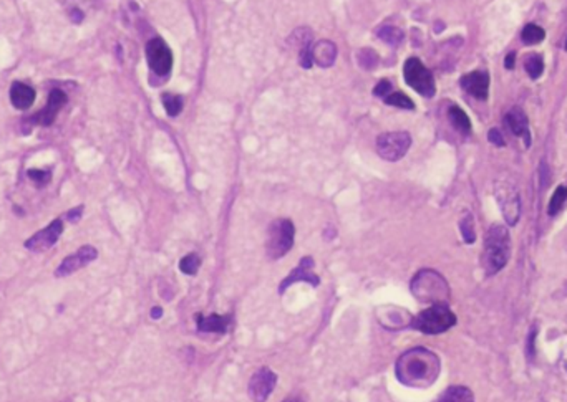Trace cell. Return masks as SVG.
<instances>
[{
    "label": "cell",
    "mask_w": 567,
    "mask_h": 402,
    "mask_svg": "<svg viewBox=\"0 0 567 402\" xmlns=\"http://www.w3.org/2000/svg\"><path fill=\"white\" fill-rule=\"evenodd\" d=\"M461 88L465 90L466 93H470L471 97H475L476 99H484L488 98L489 93V76L484 72H471L461 78Z\"/></svg>",
    "instance_id": "cell-16"
},
{
    "label": "cell",
    "mask_w": 567,
    "mask_h": 402,
    "mask_svg": "<svg viewBox=\"0 0 567 402\" xmlns=\"http://www.w3.org/2000/svg\"><path fill=\"white\" fill-rule=\"evenodd\" d=\"M196 323H197V330L201 333H217V335H224V333L229 331L231 323H233V315H209V317H204V315L197 313L196 315Z\"/></svg>",
    "instance_id": "cell-17"
},
{
    "label": "cell",
    "mask_w": 567,
    "mask_h": 402,
    "mask_svg": "<svg viewBox=\"0 0 567 402\" xmlns=\"http://www.w3.org/2000/svg\"><path fill=\"white\" fill-rule=\"evenodd\" d=\"M337 45L330 40H320L312 47V60L320 68H330L337 60Z\"/></svg>",
    "instance_id": "cell-18"
},
{
    "label": "cell",
    "mask_w": 567,
    "mask_h": 402,
    "mask_svg": "<svg viewBox=\"0 0 567 402\" xmlns=\"http://www.w3.org/2000/svg\"><path fill=\"white\" fill-rule=\"evenodd\" d=\"M436 402H475L472 392L465 386H451Z\"/></svg>",
    "instance_id": "cell-21"
},
{
    "label": "cell",
    "mask_w": 567,
    "mask_h": 402,
    "mask_svg": "<svg viewBox=\"0 0 567 402\" xmlns=\"http://www.w3.org/2000/svg\"><path fill=\"white\" fill-rule=\"evenodd\" d=\"M495 194L506 222L509 226H516L519 217H521V199H519L518 189L509 181L498 179L495 184Z\"/></svg>",
    "instance_id": "cell-8"
},
{
    "label": "cell",
    "mask_w": 567,
    "mask_h": 402,
    "mask_svg": "<svg viewBox=\"0 0 567 402\" xmlns=\"http://www.w3.org/2000/svg\"><path fill=\"white\" fill-rule=\"evenodd\" d=\"M411 146V136L406 131L384 133L377 137V153L385 161H400Z\"/></svg>",
    "instance_id": "cell-7"
},
{
    "label": "cell",
    "mask_w": 567,
    "mask_h": 402,
    "mask_svg": "<svg viewBox=\"0 0 567 402\" xmlns=\"http://www.w3.org/2000/svg\"><path fill=\"white\" fill-rule=\"evenodd\" d=\"M146 58H148L149 70L153 75L165 78L170 75L173 68V53L167 43L161 37H154L146 45Z\"/></svg>",
    "instance_id": "cell-9"
},
{
    "label": "cell",
    "mask_w": 567,
    "mask_h": 402,
    "mask_svg": "<svg viewBox=\"0 0 567 402\" xmlns=\"http://www.w3.org/2000/svg\"><path fill=\"white\" fill-rule=\"evenodd\" d=\"M161 317H163V310L160 308V306H154V308L151 310V318L158 319V318H161Z\"/></svg>",
    "instance_id": "cell-37"
},
{
    "label": "cell",
    "mask_w": 567,
    "mask_h": 402,
    "mask_svg": "<svg viewBox=\"0 0 567 402\" xmlns=\"http://www.w3.org/2000/svg\"><path fill=\"white\" fill-rule=\"evenodd\" d=\"M567 201V187L566 185H559V187L556 189V192L552 194L551 201H549V207H548V212L549 215H557L559 212L562 210V207H564Z\"/></svg>",
    "instance_id": "cell-25"
},
{
    "label": "cell",
    "mask_w": 567,
    "mask_h": 402,
    "mask_svg": "<svg viewBox=\"0 0 567 402\" xmlns=\"http://www.w3.org/2000/svg\"><path fill=\"white\" fill-rule=\"evenodd\" d=\"M377 35L381 38L385 43H390V45H398L403 40V32L400 28L392 27V25H384L377 30Z\"/></svg>",
    "instance_id": "cell-26"
},
{
    "label": "cell",
    "mask_w": 567,
    "mask_h": 402,
    "mask_svg": "<svg viewBox=\"0 0 567 402\" xmlns=\"http://www.w3.org/2000/svg\"><path fill=\"white\" fill-rule=\"evenodd\" d=\"M98 257V250L92 247V245H83L76 250L75 253L68 255V257L60 263L57 270H55V276L62 278V276H68L75 271H79L80 268L87 267L88 263H92L93 260H97Z\"/></svg>",
    "instance_id": "cell-12"
},
{
    "label": "cell",
    "mask_w": 567,
    "mask_h": 402,
    "mask_svg": "<svg viewBox=\"0 0 567 402\" xmlns=\"http://www.w3.org/2000/svg\"><path fill=\"white\" fill-rule=\"evenodd\" d=\"M70 17H72V20L75 22V24H80V22L83 20V14H81L80 10H76V8H73V10L70 12Z\"/></svg>",
    "instance_id": "cell-35"
},
{
    "label": "cell",
    "mask_w": 567,
    "mask_h": 402,
    "mask_svg": "<svg viewBox=\"0 0 567 402\" xmlns=\"http://www.w3.org/2000/svg\"><path fill=\"white\" fill-rule=\"evenodd\" d=\"M63 232V222L62 219H55L49 226L37 233H33L28 240H25V249L32 250V252H45L57 244L60 235Z\"/></svg>",
    "instance_id": "cell-11"
},
{
    "label": "cell",
    "mask_w": 567,
    "mask_h": 402,
    "mask_svg": "<svg viewBox=\"0 0 567 402\" xmlns=\"http://www.w3.org/2000/svg\"><path fill=\"white\" fill-rule=\"evenodd\" d=\"M506 126L509 128V131L514 134V136L521 137L526 144V148L531 146V131H529V121H527V116L521 108H511L506 115Z\"/></svg>",
    "instance_id": "cell-15"
},
{
    "label": "cell",
    "mask_w": 567,
    "mask_h": 402,
    "mask_svg": "<svg viewBox=\"0 0 567 402\" xmlns=\"http://www.w3.org/2000/svg\"><path fill=\"white\" fill-rule=\"evenodd\" d=\"M488 140L491 144L498 146V148H502V146H504V137H502V133L496 128H493L491 131L488 133Z\"/></svg>",
    "instance_id": "cell-33"
},
{
    "label": "cell",
    "mask_w": 567,
    "mask_h": 402,
    "mask_svg": "<svg viewBox=\"0 0 567 402\" xmlns=\"http://www.w3.org/2000/svg\"><path fill=\"white\" fill-rule=\"evenodd\" d=\"M398 381L405 386L423 389L432 386L440 374V360L435 353L425 348L408 349L398 358L397 366Z\"/></svg>",
    "instance_id": "cell-1"
},
{
    "label": "cell",
    "mask_w": 567,
    "mask_h": 402,
    "mask_svg": "<svg viewBox=\"0 0 567 402\" xmlns=\"http://www.w3.org/2000/svg\"><path fill=\"white\" fill-rule=\"evenodd\" d=\"M277 384V374L269 367H261L252 374L247 391L254 402H265L272 394Z\"/></svg>",
    "instance_id": "cell-10"
},
{
    "label": "cell",
    "mask_w": 567,
    "mask_h": 402,
    "mask_svg": "<svg viewBox=\"0 0 567 402\" xmlns=\"http://www.w3.org/2000/svg\"><path fill=\"white\" fill-rule=\"evenodd\" d=\"M544 37H545L544 28H541L539 25L536 24H527L521 32V38L526 45H538V43L544 40Z\"/></svg>",
    "instance_id": "cell-23"
},
{
    "label": "cell",
    "mask_w": 567,
    "mask_h": 402,
    "mask_svg": "<svg viewBox=\"0 0 567 402\" xmlns=\"http://www.w3.org/2000/svg\"><path fill=\"white\" fill-rule=\"evenodd\" d=\"M35 101V90L32 86L22 83V81H15L10 86V103L17 110H28Z\"/></svg>",
    "instance_id": "cell-19"
},
{
    "label": "cell",
    "mask_w": 567,
    "mask_h": 402,
    "mask_svg": "<svg viewBox=\"0 0 567 402\" xmlns=\"http://www.w3.org/2000/svg\"><path fill=\"white\" fill-rule=\"evenodd\" d=\"M511 255V239L508 228L495 224L484 237L483 267L488 275H495L506 267Z\"/></svg>",
    "instance_id": "cell-2"
},
{
    "label": "cell",
    "mask_w": 567,
    "mask_h": 402,
    "mask_svg": "<svg viewBox=\"0 0 567 402\" xmlns=\"http://www.w3.org/2000/svg\"><path fill=\"white\" fill-rule=\"evenodd\" d=\"M392 92H393V86L388 80H381L380 83H378L375 88H373V94H375V97H378V98H386Z\"/></svg>",
    "instance_id": "cell-32"
},
{
    "label": "cell",
    "mask_w": 567,
    "mask_h": 402,
    "mask_svg": "<svg viewBox=\"0 0 567 402\" xmlns=\"http://www.w3.org/2000/svg\"><path fill=\"white\" fill-rule=\"evenodd\" d=\"M28 179L32 181V183H35L37 185H45V184H49L50 183V179H51V171H49V169H45V171H42V169H30L28 172Z\"/></svg>",
    "instance_id": "cell-31"
},
{
    "label": "cell",
    "mask_w": 567,
    "mask_h": 402,
    "mask_svg": "<svg viewBox=\"0 0 567 402\" xmlns=\"http://www.w3.org/2000/svg\"><path fill=\"white\" fill-rule=\"evenodd\" d=\"M448 118L453 124L454 129H458L461 134H470L471 133V121L468 118V115L461 108L457 105H451L448 110Z\"/></svg>",
    "instance_id": "cell-20"
},
{
    "label": "cell",
    "mask_w": 567,
    "mask_h": 402,
    "mask_svg": "<svg viewBox=\"0 0 567 402\" xmlns=\"http://www.w3.org/2000/svg\"><path fill=\"white\" fill-rule=\"evenodd\" d=\"M313 265H315V263H313L312 257H304L299 265L282 280L281 285H279V293L284 295V292H286L290 285L299 282H306L309 285H312V287H319L320 278L319 275H315V271H313Z\"/></svg>",
    "instance_id": "cell-13"
},
{
    "label": "cell",
    "mask_w": 567,
    "mask_h": 402,
    "mask_svg": "<svg viewBox=\"0 0 567 402\" xmlns=\"http://www.w3.org/2000/svg\"><path fill=\"white\" fill-rule=\"evenodd\" d=\"M359 63L362 68H367V70H372V68H375V65L378 63V57L375 55V51L373 50H360L359 51Z\"/></svg>",
    "instance_id": "cell-30"
},
{
    "label": "cell",
    "mask_w": 567,
    "mask_h": 402,
    "mask_svg": "<svg viewBox=\"0 0 567 402\" xmlns=\"http://www.w3.org/2000/svg\"><path fill=\"white\" fill-rule=\"evenodd\" d=\"M81 214H83V206L75 207V209H72L70 212H67L65 219L68 220V222H76V220H80Z\"/></svg>",
    "instance_id": "cell-34"
},
{
    "label": "cell",
    "mask_w": 567,
    "mask_h": 402,
    "mask_svg": "<svg viewBox=\"0 0 567 402\" xmlns=\"http://www.w3.org/2000/svg\"><path fill=\"white\" fill-rule=\"evenodd\" d=\"M524 68L532 80H538L544 72V60L539 53H531L524 58Z\"/></svg>",
    "instance_id": "cell-22"
},
{
    "label": "cell",
    "mask_w": 567,
    "mask_h": 402,
    "mask_svg": "<svg viewBox=\"0 0 567 402\" xmlns=\"http://www.w3.org/2000/svg\"><path fill=\"white\" fill-rule=\"evenodd\" d=\"M403 76H405L408 86H411L418 94H422L425 98L435 97V78L420 58L411 57L406 60L405 65H403Z\"/></svg>",
    "instance_id": "cell-6"
},
{
    "label": "cell",
    "mask_w": 567,
    "mask_h": 402,
    "mask_svg": "<svg viewBox=\"0 0 567 402\" xmlns=\"http://www.w3.org/2000/svg\"><path fill=\"white\" fill-rule=\"evenodd\" d=\"M295 227L290 219H277L269 226L268 240H265V253L270 260H279L294 247Z\"/></svg>",
    "instance_id": "cell-5"
},
{
    "label": "cell",
    "mask_w": 567,
    "mask_h": 402,
    "mask_svg": "<svg viewBox=\"0 0 567 402\" xmlns=\"http://www.w3.org/2000/svg\"><path fill=\"white\" fill-rule=\"evenodd\" d=\"M385 103L388 106H397V108H403V110H415V105L413 101H411L410 98L406 97V94H403L400 92H392L388 94V97L384 98Z\"/></svg>",
    "instance_id": "cell-28"
},
{
    "label": "cell",
    "mask_w": 567,
    "mask_h": 402,
    "mask_svg": "<svg viewBox=\"0 0 567 402\" xmlns=\"http://www.w3.org/2000/svg\"><path fill=\"white\" fill-rule=\"evenodd\" d=\"M410 325L413 330L427 333V335H440L457 325V317L446 303H435L411 318Z\"/></svg>",
    "instance_id": "cell-4"
},
{
    "label": "cell",
    "mask_w": 567,
    "mask_h": 402,
    "mask_svg": "<svg viewBox=\"0 0 567 402\" xmlns=\"http://www.w3.org/2000/svg\"><path fill=\"white\" fill-rule=\"evenodd\" d=\"M566 50H567V42H566Z\"/></svg>",
    "instance_id": "cell-39"
},
{
    "label": "cell",
    "mask_w": 567,
    "mask_h": 402,
    "mask_svg": "<svg viewBox=\"0 0 567 402\" xmlns=\"http://www.w3.org/2000/svg\"><path fill=\"white\" fill-rule=\"evenodd\" d=\"M459 228H461L463 240H465L466 244H472V242L476 240L475 222H472V215L471 214H466L465 217H463L461 222H459Z\"/></svg>",
    "instance_id": "cell-29"
},
{
    "label": "cell",
    "mask_w": 567,
    "mask_h": 402,
    "mask_svg": "<svg viewBox=\"0 0 567 402\" xmlns=\"http://www.w3.org/2000/svg\"><path fill=\"white\" fill-rule=\"evenodd\" d=\"M67 101H68L67 93H63L62 90L57 88L51 90L44 110L32 116L33 124H38V126H50V124H54L55 119H57V115L62 111V108L67 105Z\"/></svg>",
    "instance_id": "cell-14"
},
{
    "label": "cell",
    "mask_w": 567,
    "mask_h": 402,
    "mask_svg": "<svg viewBox=\"0 0 567 402\" xmlns=\"http://www.w3.org/2000/svg\"><path fill=\"white\" fill-rule=\"evenodd\" d=\"M163 105H165V110L167 116H171V118H174V116H178L179 113L183 111V97H179V94H173V93H163Z\"/></svg>",
    "instance_id": "cell-24"
},
{
    "label": "cell",
    "mask_w": 567,
    "mask_h": 402,
    "mask_svg": "<svg viewBox=\"0 0 567 402\" xmlns=\"http://www.w3.org/2000/svg\"><path fill=\"white\" fill-rule=\"evenodd\" d=\"M199 267L201 258L197 253H188L186 257L181 258V262H179V270H181L184 275H196Z\"/></svg>",
    "instance_id": "cell-27"
},
{
    "label": "cell",
    "mask_w": 567,
    "mask_h": 402,
    "mask_svg": "<svg viewBox=\"0 0 567 402\" xmlns=\"http://www.w3.org/2000/svg\"><path fill=\"white\" fill-rule=\"evenodd\" d=\"M411 293L423 303H445L450 296L446 280L435 270H420L411 282Z\"/></svg>",
    "instance_id": "cell-3"
},
{
    "label": "cell",
    "mask_w": 567,
    "mask_h": 402,
    "mask_svg": "<svg viewBox=\"0 0 567 402\" xmlns=\"http://www.w3.org/2000/svg\"><path fill=\"white\" fill-rule=\"evenodd\" d=\"M282 402H304V401L300 399V397H297V396H292V397H287V399L282 401Z\"/></svg>",
    "instance_id": "cell-38"
},
{
    "label": "cell",
    "mask_w": 567,
    "mask_h": 402,
    "mask_svg": "<svg viewBox=\"0 0 567 402\" xmlns=\"http://www.w3.org/2000/svg\"><path fill=\"white\" fill-rule=\"evenodd\" d=\"M514 60H516V53L511 51L508 57H506V68H508V70H511V68L514 67Z\"/></svg>",
    "instance_id": "cell-36"
},
{
    "label": "cell",
    "mask_w": 567,
    "mask_h": 402,
    "mask_svg": "<svg viewBox=\"0 0 567 402\" xmlns=\"http://www.w3.org/2000/svg\"><path fill=\"white\" fill-rule=\"evenodd\" d=\"M566 128H567V123H566Z\"/></svg>",
    "instance_id": "cell-40"
}]
</instances>
